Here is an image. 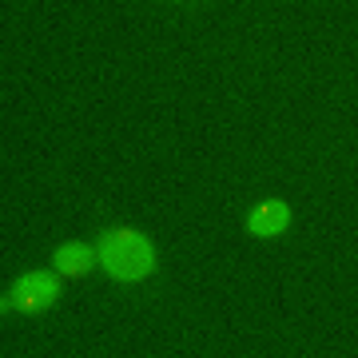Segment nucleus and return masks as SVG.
<instances>
[{"label": "nucleus", "mask_w": 358, "mask_h": 358, "mask_svg": "<svg viewBox=\"0 0 358 358\" xmlns=\"http://www.w3.org/2000/svg\"><path fill=\"white\" fill-rule=\"evenodd\" d=\"M100 259H103V271L120 282H136V279H148L155 267V251L152 243L143 239L140 231H108L100 243Z\"/></svg>", "instance_id": "obj_1"}, {"label": "nucleus", "mask_w": 358, "mask_h": 358, "mask_svg": "<svg viewBox=\"0 0 358 358\" xmlns=\"http://www.w3.org/2000/svg\"><path fill=\"white\" fill-rule=\"evenodd\" d=\"M56 294H60V282L52 279V275H44V271H32V275H24V279L8 291L4 310H16V315H36V310H44L48 303H56Z\"/></svg>", "instance_id": "obj_2"}, {"label": "nucleus", "mask_w": 358, "mask_h": 358, "mask_svg": "<svg viewBox=\"0 0 358 358\" xmlns=\"http://www.w3.org/2000/svg\"><path fill=\"white\" fill-rule=\"evenodd\" d=\"M287 223H291V207L279 203V199H271V203L255 207V211H251V219H247V227L255 231V235H279Z\"/></svg>", "instance_id": "obj_3"}, {"label": "nucleus", "mask_w": 358, "mask_h": 358, "mask_svg": "<svg viewBox=\"0 0 358 358\" xmlns=\"http://www.w3.org/2000/svg\"><path fill=\"white\" fill-rule=\"evenodd\" d=\"M92 263H96V255H92V247H84V243H64L56 251V267L64 271V275H88Z\"/></svg>", "instance_id": "obj_4"}]
</instances>
